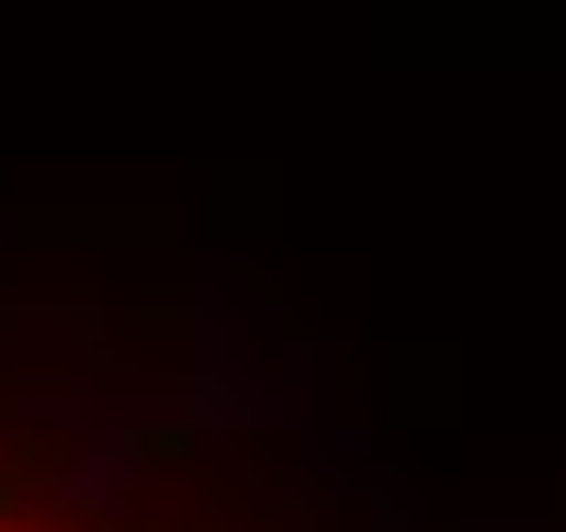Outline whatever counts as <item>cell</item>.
<instances>
[{"mask_svg":"<svg viewBox=\"0 0 566 532\" xmlns=\"http://www.w3.org/2000/svg\"><path fill=\"white\" fill-rule=\"evenodd\" d=\"M0 532H80V521H34V510H0Z\"/></svg>","mask_w":566,"mask_h":532,"instance_id":"6da1fadb","label":"cell"}]
</instances>
